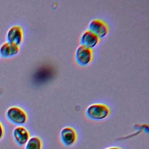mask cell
Instances as JSON below:
<instances>
[{
	"instance_id": "6da1fadb",
	"label": "cell",
	"mask_w": 149,
	"mask_h": 149,
	"mask_svg": "<svg viewBox=\"0 0 149 149\" xmlns=\"http://www.w3.org/2000/svg\"><path fill=\"white\" fill-rule=\"evenodd\" d=\"M111 113L110 108L103 103H94L87 107L85 110L86 118L91 120L99 121L107 118Z\"/></svg>"
},
{
	"instance_id": "7a4b0ae2",
	"label": "cell",
	"mask_w": 149,
	"mask_h": 149,
	"mask_svg": "<svg viewBox=\"0 0 149 149\" xmlns=\"http://www.w3.org/2000/svg\"><path fill=\"white\" fill-rule=\"evenodd\" d=\"M5 116L11 123L17 126H23L28 121V115L26 111L18 106H12L8 108Z\"/></svg>"
},
{
	"instance_id": "3957f363",
	"label": "cell",
	"mask_w": 149,
	"mask_h": 149,
	"mask_svg": "<svg viewBox=\"0 0 149 149\" xmlns=\"http://www.w3.org/2000/svg\"><path fill=\"white\" fill-rule=\"evenodd\" d=\"M59 140L61 144L65 147H72L77 142V132L71 126H65L59 132Z\"/></svg>"
},
{
	"instance_id": "277c9868",
	"label": "cell",
	"mask_w": 149,
	"mask_h": 149,
	"mask_svg": "<svg viewBox=\"0 0 149 149\" xmlns=\"http://www.w3.org/2000/svg\"><path fill=\"white\" fill-rule=\"evenodd\" d=\"M93 53L92 49L80 45L75 51V60L80 66H86L92 61Z\"/></svg>"
},
{
	"instance_id": "5b68a950",
	"label": "cell",
	"mask_w": 149,
	"mask_h": 149,
	"mask_svg": "<svg viewBox=\"0 0 149 149\" xmlns=\"http://www.w3.org/2000/svg\"><path fill=\"white\" fill-rule=\"evenodd\" d=\"M88 30L94 33L100 38L104 37L109 31V27L102 20L94 19L91 20L88 26Z\"/></svg>"
},
{
	"instance_id": "8992f818",
	"label": "cell",
	"mask_w": 149,
	"mask_h": 149,
	"mask_svg": "<svg viewBox=\"0 0 149 149\" xmlns=\"http://www.w3.org/2000/svg\"><path fill=\"white\" fill-rule=\"evenodd\" d=\"M6 38L7 42L20 45L22 43L24 38L23 28L17 24L11 26L7 31Z\"/></svg>"
},
{
	"instance_id": "52a82bcc",
	"label": "cell",
	"mask_w": 149,
	"mask_h": 149,
	"mask_svg": "<svg viewBox=\"0 0 149 149\" xmlns=\"http://www.w3.org/2000/svg\"><path fill=\"white\" fill-rule=\"evenodd\" d=\"M12 136L14 141L17 145L24 146L30 138V133L26 127L17 126L13 130Z\"/></svg>"
},
{
	"instance_id": "ba28073f",
	"label": "cell",
	"mask_w": 149,
	"mask_h": 149,
	"mask_svg": "<svg viewBox=\"0 0 149 149\" xmlns=\"http://www.w3.org/2000/svg\"><path fill=\"white\" fill-rule=\"evenodd\" d=\"M100 39L96 34L87 30L84 31L80 36V45L92 49L99 43Z\"/></svg>"
},
{
	"instance_id": "9c48e42d",
	"label": "cell",
	"mask_w": 149,
	"mask_h": 149,
	"mask_svg": "<svg viewBox=\"0 0 149 149\" xmlns=\"http://www.w3.org/2000/svg\"><path fill=\"white\" fill-rule=\"evenodd\" d=\"M20 51V47L13 43L5 42L0 46V55L3 58L13 56Z\"/></svg>"
},
{
	"instance_id": "30bf717a",
	"label": "cell",
	"mask_w": 149,
	"mask_h": 149,
	"mask_svg": "<svg viewBox=\"0 0 149 149\" xmlns=\"http://www.w3.org/2000/svg\"><path fill=\"white\" fill-rule=\"evenodd\" d=\"M43 141L41 137L37 136L30 137L24 145V149H43Z\"/></svg>"
},
{
	"instance_id": "8fae6325",
	"label": "cell",
	"mask_w": 149,
	"mask_h": 149,
	"mask_svg": "<svg viewBox=\"0 0 149 149\" xmlns=\"http://www.w3.org/2000/svg\"><path fill=\"white\" fill-rule=\"evenodd\" d=\"M5 135V130L2 123L0 121V140H1Z\"/></svg>"
},
{
	"instance_id": "7c38bea8",
	"label": "cell",
	"mask_w": 149,
	"mask_h": 149,
	"mask_svg": "<svg viewBox=\"0 0 149 149\" xmlns=\"http://www.w3.org/2000/svg\"><path fill=\"white\" fill-rule=\"evenodd\" d=\"M104 149H124L121 147L119 146H109L108 147H106Z\"/></svg>"
}]
</instances>
